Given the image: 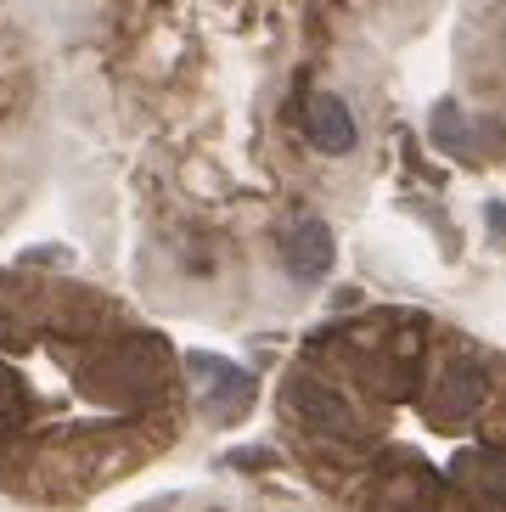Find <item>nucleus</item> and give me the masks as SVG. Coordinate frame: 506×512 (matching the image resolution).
<instances>
[{"label":"nucleus","mask_w":506,"mask_h":512,"mask_svg":"<svg viewBox=\"0 0 506 512\" xmlns=\"http://www.w3.org/2000/svg\"><path fill=\"white\" fill-rule=\"evenodd\" d=\"M186 366L197 372V406L209 417H231V411H242L253 400V377L242 366L220 361V355H192Z\"/></svg>","instance_id":"1"},{"label":"nucleus","mask_w":506,"mask_h":512,"mask_svg":"<svg viewBox=\"0 0 506 512\" xmlns=\"http://www.w3.org/2000/svg\"><path fill=\"white\" fill-rule=\"evenodd\" d=\"M282 400L310 422V428H327V434H338V439H360V422H355V411H349V400L332 394L327 383H315V377H293Z\"/></svg>","instance_id":"2"},{"label":"nucleus","mask_w":506,"mask_h":512,"mask_svg":"<svg viewBox=\"0 0 506 512\" xmlns=\"http://www.w3.org/2000/svg\"><path fill=\"white\" fill-rule=\"evenodd\" d=\"M484 400H490V372L478 361H450L445 372H439V383H433V394H428V411L450 422V417H473Z\"/></svg>","instance_id":"3"},{"label":"nucleus","mask_w":506,"mask_h":512,"mask_svg":"<svg viewBox=\"0 0 506 512\" xmlns=\"http://www.w3.org/2000/svg\"><path fill=\"white\" fill-rule=\"evenodd\" d=\"M282 265L298 276V282H321L332 265V231L327 220H298L282 237Z\"/></svg>","instance_id":"4"},{"label":"nucleus","mask_w":506,"mask_h":512,"mask_svg":"<svg viewBox=\"0 0 506 512\" xmlns=\"http://www.w3.org/2000/svg\"><path fill=\"white\" fill-rule=\"evenodd\" d=\"M304 136H310L315 152H355V119H349V107L338 102V96H310L304 102Z\"/></svg>","instance_id":"5"},{"label":"nucleus","mask_w":506,"mask_h":512,"mask_svg":"<svg viewBox=\"0 0 506 512\" xmlns=\"http://www.w3.org/2000/svg\"><path fill=\"white\" fill-rule=\"evenodd\" d=\"M433 501H439V479H433L428 467H394V473H383V484H377V507L383 512H433Z\"/></svg>","instance_id":"6"},{"label":"nucleus","mask_w":506,"mask_h":512,"mask_svg":"<svg viewBox=\"0 0 506 512\" xmlns=\"http://www.w3.org/2000/svg\"><path fill=\"white\" fill-rule=\"evenodd\" d=\"M456 479L473 490L484 507H495V456L490 451H467V456H456Z\"/></svg>","instance_id":"7"},{"label":"nucleus","mask_w":506,"mask_h":512,"mask_svg":"<svg viewBox=\"0 0 506 512\" xmlns=\"http://www.w3.org/2000/svg\"><path fill=\"white\" fill-rule=\"evenodd\" d=\"M433 141H439V147H450V152L467 147V130L456 124V113H450V107H439V119H433Z\"/></svg>","instance_id":"8"}]
</instances>
